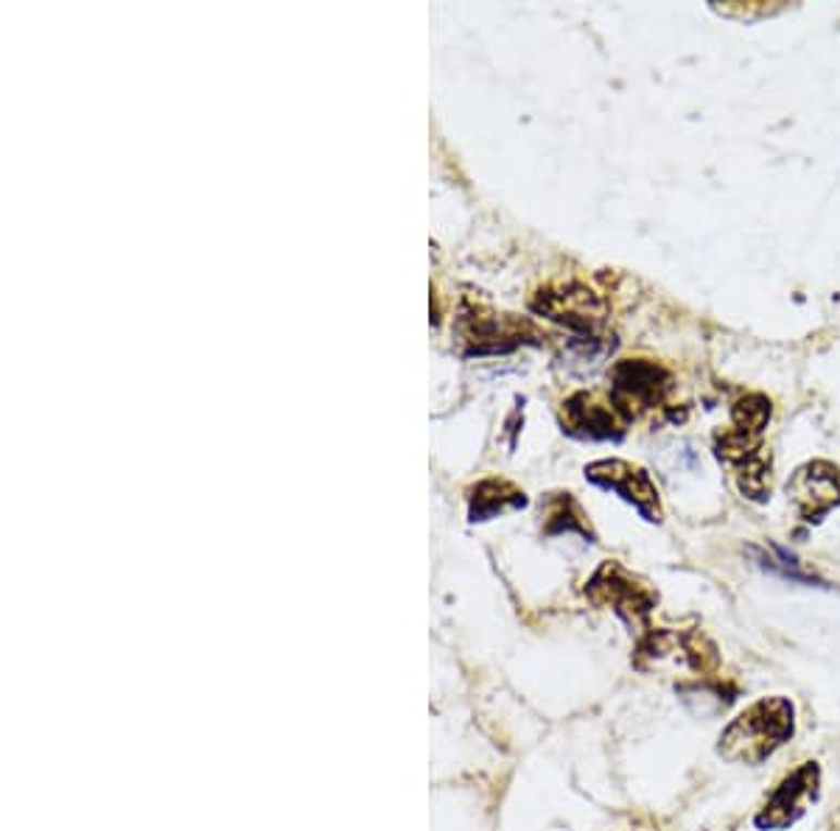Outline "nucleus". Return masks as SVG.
I'll return each instance as SVG.
<instances>
[{
    "label": "nucleus",
    "mask_w": 840,
    "mask_h": 831,
    "mask_svg": "<svg viewBox=\"0 0 840 831\" xmlns=\"http://www.w3.org/2000/svg\"><path fill=\"white\" fill-rule=\"evenodd\" d=\"M790 493H793L804 521H820L824 512L840 505L838 468H832L829 462H813V466L801 468L790 485Z\"/></svg>",
    "instance_id": "nucleus-7"
},
{
    "label": "nucleus",
    "mask_w": 840,
    "mask_h": 831,
    "mask_svg": "<svg viewBox=\"0 0 840 831\" xmlns=\"http://www.w3.org/2000/svg\"><path fill=\"white\" fill-rule=\"evenodd\" d=\"M610 381H614V404L622 412H633V406L637 409L656 406L670 386V375L664 373L658 364L644 359L619 361L610 370Z\"/></svg>",
    "instance_id": "nucleus-6"
},
{
    "label": "nucleus",
    "mask_w": 840,
    "mask_h": 831,
    "mask_svg": "<svg viewBox=\"0 0 840 831\" xmlns=\"http://www.w3.org/2000/svg\"><path fill=\"white\" fill-rule=\"evenodd\" d=\"M462 331H466V339L473 342L477 354H491V350H507V347L519 345L524 334H532V325L507 314H466Z\"/></svg>",
    "instance_id": "nucleus-10"
},
{
    "label": "nucleus",
    "mask_w": 840,
    "mask_h": 831,
    "mask_svg": "<svg viewBox=\"0 0 840 831\" xmlns=\"http://www.w3.org/2000/svg\"><path fill=\"white\" fill-rule=\"evenodd\" d=\"M535 311L549 320L566 322L569 327L594 331L603 322L605 306L594 292L583 286H566L560 292H546L535 300Z\"/></svg>",
    "instance_id": "nucleus-9"
},
{
    "label": "nucleus",
    "mask_w": 840,
    "mask_h": 831,
    "mask_svg": "<svg viewBox=\"0 0 840 831\" xmlns=\"http://www.w3.org/2000/svg\"><path fill=\"white\" fill-rule=\"evenodd\" d=\"M820 792V767L815 761H804L799 770H793L788 779L776 786V792L762 806L754 818V826L759 831H788L790 826L799 823L807 815L810 806L818 801Z\"/></svg>",
    "instance_id": "nucleus-3"
},
{
    "label": "nucleus",
    "mask_w": 840,
    "mask_h": 831,
    "mask_svg": "<svg viewBox=\"0 0 840 831\" xmlns=\"http://www.w3.org/2000/svg\"><path fill=\"white\" fill-rule=\"evenodd\" d=\"M633 663L642 672L672 674L681 683H695L712 681L720 658L715 644L697 630H651L642 635Z\"/></svg>",
    "instance_id": "nucleus-2"
},
{
    "label": "nucleus",
    "mask_w": 840,
    "mask_h": 831,
    "mask_svg": "<svg viewBox=\"0 0 840 831\" xmlns=\"http://www.w3.org/2000/svg\"><path fill=\"white\" fill-rule=\"evenodd\" d=\"M546 532H549V535H558V532H580V535L591 537V530L583 521V512H580V507L575 505L569 496H560L552 501L549 518H546Z\"/></svg>",
    "instance_id": "nucleus-12"
},
{
    "label": "nucleus",
    "mask_w": 840,
    "mask_h": 831,
    "mask_svg": "<svg viewBox=\"0 0 840 831\" xmlns=\"http://www.w3.org/2000/svg\"><path fill=\"white\" fill-rule=\"evenodd\" d=\"M770 418V404L762 395H749L734 406V429L742 437L759 434Z\"/></svg>",
    "instance_id": "nucleus-13"
},
{
    "label": "nucleus",
    "mask_w": 840,
    "mask_h": 831,
    "mask_svg": "<svg viewBox=\"0 0 840 831\" xmlns=\"http://www.w3.org/2000/svg\"><path fill=\"white\" fill-rule=\"evenodd\" d=\"M585 596L594 605H610L630 624H642L651 616V610L656 608V594L647 585H639L617 563H605L597 574L591 576Z\"/></svg>",
    "instance_id": "nucleus-4"
},
{
    "label": "nucleus",
    "mask_w": 840,
    "mask_h": 831,
    "mask_svg": "<svg viewBox=\"0 0 840 831\" xmlns=\"http://www.w3.org/2000/svg\"><path fill=\"white\" fill-rule=\"evenodd\" d=\"M617 404H605L597 395L578 393L564 404V426L569 434L585 439H610L622 434Z\"/></svg>",
    "instance_id": "nucleus-8"
},
{
    "label": "nucleus",
    "mask_w": 840,
    "mask_h": 831,
    "mask_svg": "<svg viewBox=\"0 0 840 831\" xmlns=\"http://www.w3.org/2000/svg\"><path fill=\"white\" fill-rule=\"evenodd\" d=\"M793 733V703L781 694L762 697L722 728L720 740H717V756L729 765L756 767L768 761L779 747L788 745Z\"/></svg>",
    "instance_id": "nucleus-1"
},
{
    "label": "nucleus",
    "mask_w": 840,
    "mask_h": 831,
    "mask_svg": "<svg viewBox=\"0 0 840 831\" xmlns=\"http://www.w3.org/2000/svg\"><path fill=\"white\" fill-rule=\"evenodd\" d=\"M468 516L471 521H487V518L502 516L505 510H519L527 505L524 493L505 479H485L468 493Z\"/></svg>",
    "instance_id": "nucleus-11"
},
{
    "label": "nucleus",
    "mask_w": 840,
    "mask_h": 831,
    "mask_svg": "<svg viewBox=\"0 0 840 831\" xmlns=\"http://www.w3.org/2000/svg\"><path fill=\"white\" fill-rule=\"evenodd\" d=\"M585 479L594 482L603 491H614L617 496H622L628 505L637 507L647 521H658L662 510H658V493L656 485L651 482V476L642 471V468H633L622 459H603V462H594V466L585 468Z\"/></svg>",
    "instance_id": "nucleus-5"
}]
</instances>
